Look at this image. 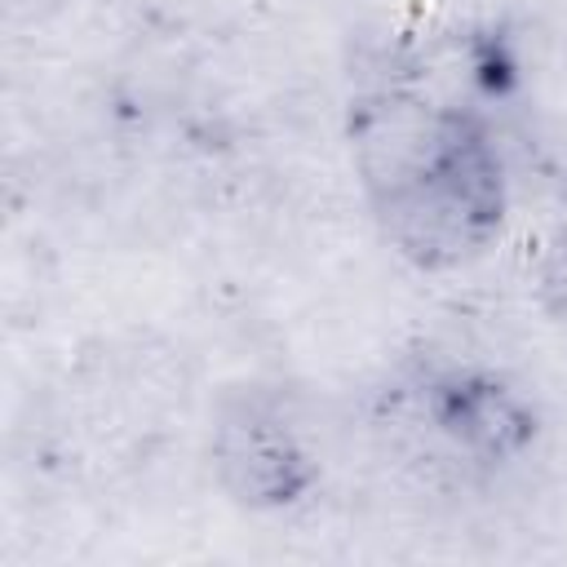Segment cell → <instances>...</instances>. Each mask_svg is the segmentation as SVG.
<instances>
[{
  "label": "cell",
  "mask_w": 567,
  "mask_h": 567,
  "mask_svg": "<svg viewBox=\"0 0 567 567\" xmlns=\"http://www.w3.org/2000/svg\"><path fill=\"white\" fill-rule=\"evenodd\" d=\"M350 155L381 239L416 270L483 257L509 217V177L483 111L372 89L350 102Z\"/></svg>",
  "instance_id": "6da1fadb"
},
{
  "label": "cell",
  "mask_w": 567,
  "mask_h": 567,
  "mask_svg": "<svg viewBox=\"0 0 567 567\" xmlns=\"http://www.w3.org/2000/svg\"><path fill=\"white\" fill-rule=\"evenodd\" d=\"M208 465L217 487L248 514H284L319 487V456L288 403L266 385H235L217 399L208 425Z\"/></svg>",
  "instance_id": "7a4b0ae2"
},
{
  "label": "cell",
  "mask_w": 567,
  "mask_h": 567,
  "mask_svg": "<svg viewBox=\"0 0 567 567\" xmlns=\"http://www.w3.org/2000/svg\"><path fill=\"white\" fill-rule=\"evenodd\" d=\"M425 425L461 456L509 465L532 452L540 434L536 403L505 377L478 363H447L421 381Z\"/></svg>",
  "instance_id": "3957f363"
},
{
  "label": "cell",
  "mask_w": 567,
  "mask_h": 567,
  "mask_svg": "<svg viewBox=\"0 0 567 567\" xmlns=\"http://www.w3.org/2000/svg\"><path fill=\"white\" fill-rule=\"evenodd\" d=\"M536 306L554 328L567 332V221L545 239L536 257Z\"/></svg>",
  "instance_id": "277c9868"
}]
</instances>
